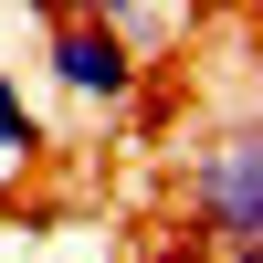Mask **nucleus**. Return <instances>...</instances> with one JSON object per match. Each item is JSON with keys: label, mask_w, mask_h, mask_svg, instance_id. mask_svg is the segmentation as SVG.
Masks as SVG:
<instances>
[{"label": "nucleus", "mask_w": 263, "mask_h": 263, "mask_svg": "<svg viewBox=\"0 0 263 263\" xmlns=\"http://www.w3.org/2000/svg\"><path fill=\"white\" fill-rule=\"evenodd\" d=\"M53 11H63V21H126L137 0H53Z\"/></svg>", "instance_id": "nucleus-4"}, {"label": "nucleus", "mask_w": 263, "mask_h": 263, "mask_svg": "<svg viewBox=\"0 0 263 263\" xmlns=\"http://www.w3.org/2000/svg\"><path fill=\"white\" fill-rule=\"evenodd\" d=\"M190 232H211L221 263H263V137L232 116L211 147H190Z\"/></svg>", "instance_id": "nucleus-1"}, {"label": "nucleus", "mask_w": 263, "mask_h": 263, "mask_svg": "<svg viewBox=\"0 0 263 263\" xmlns=\"http://www.w3.org/2000/svg\"><path fill=\"white\" fill-rule=\"evenodd\" d=\"M32 147H42V105L21 95V74L0 63V158H32Z\"/></svg>", "instance_id": "nucleus-3"}, {"label": "nucleus", "mask_w": 263, "mask_h": 263, "mask_svg": "<svg viewBox=\"0 0 263 263\" xmlns=\"http://www.w3.org/2000/svg\"><path fill=\"white\" fill-rule=\"evenodd\" d=\"M42 74H53V95H74V105H137V84H147V53L116 32V21H63V11H53Z\"/></svg>", "instance_id": "nucleus-2"}]
</instances>
